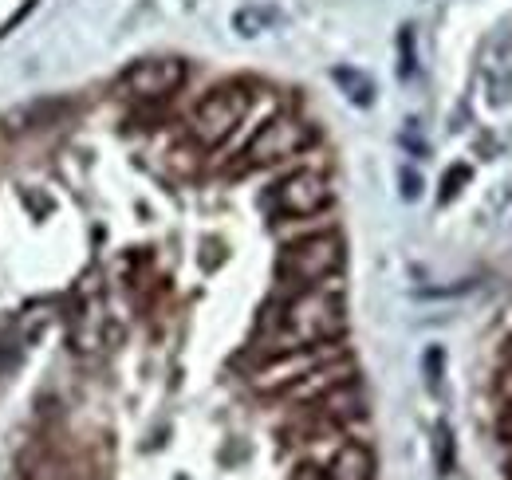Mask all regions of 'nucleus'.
<instances>
[{
	"mask_svg": "<svg viewBox=\"0 0 512 480\" xmlns=\"http://www.w3.org/2000/svg\"><path fill=\"white\" fill-rule=\"evenodd\" d=\"M347 331V307H343V288L339 284H316L292 296H276L260 315V335H256L249 359L264 362L288 351L335 343Z\"/></svg>",
	"mask_w": 512,
	"mask_h": 480,
	"instance_id": "f257e3e1",
	"label": "nucleus"
},
{
	"mask_svg": "<svg viewBox=\"0 0 512 480\" xmlns=\"http://www.w3.org/2000/svg\"><path fill=\"white\" fill-rule=\"evenodd\" d=\"M343 260H347V244L335 229L308 233V237H296L284 244L280 260H276V280L292 296V292L316 288V284H327L331 276H339Z\"/></svg>",
	"mask_w": 512,
	"mask_h": 480,
	"instance_id": "f03ea898",
	"label": "nucleus"
},
{
	"mask_svg": "<svg viewBox=\"0 0 512 480\" xmlns=\"http://www.w3.org/2000/svg\"><path fill=\"white\" fill-rule=\"evenodd\" d=\"M253 111V91L245 83H221L213 87L190 115V138L197 146H221Z\"/></svg>",
	"mask_w": 512,
	"mask_h": 480,
	"instance_id": "7ed1b4c3",
	"label": "nucleus"
},
{
	"mask_svg": "<svg viewBox=\"0 0 512 480\" xmlns=\"http://www.w3.org/2000/svg\"><path fill=\"white\" fill-rule=\"evenodd\" d=\"M316 142V126L304 119H292V115H276L268 119L245 146V170H264V166H276V162H288L296 154H304L308 146Z\"/></svg>",
	"mask_w": 512,
	"mask_h": 480,
	"instance_id": "20e7f679",
	"label": "nucleus"
},
{
	"mask_svg": "<svg viewBox=\"0 0 512 480\" xmlns=\"http://www.w3.org/2000/svg\"><path fill=\"white\" fill-rule=\"evenodd\" d=\"M335 189L327 174L320 170H296L280 181L272 193H268V209L276 217H288V221H304V217H320L323 209L331 205Z\"/></svg>",
	"mask_w": 512,
	"mask_h": 480,
	"instance_id": "39448f33",
	"label": "nucleus"
},
{
	"mask_svg": "<svg viewBox=\"0 0 512 480\" xmlns=\"http://www.w3.org/2000/svg\"><path fill=\"white\" fill-rule=\"evenodd\" d=\"M347 351L335 343H320V347H304V351H288L276 359H264L253 370V386L260 394H284L288 386H296L300 378H308L312 370H320L327 362L343 359Z\"/></svg>",
	"mask_w": 512,
	"mask_h": 480,
	"instance_id": "423d86ee",
	"label": "nucleus"
},
{
	"mask_svg": "<svg viewBox=\"0 0 512 480\" xmlns=\"http://www.w3.org/2000/svg\"><path fill=\"white\" fill-rule=\"evenodd\" d=\"M182 83H186V63L170 60V56L138 60L119 75V91L130 99H142V103H158V99L174 95Z\"/></svg>",
	"mask_w": 512,
	"mask_h": 480,
	"instance_id": "0eeeda50",
	"label": "nucleus"
},
{
	"mask_svg": "<svg viewBox=\"0 0 512 480\" xmlns=\"http://www.w3.org/2000/svg\"><path fill=\"white\" fill-rule=\"evenodd\" d=\"M323 480H375V457L359 441H339L323 465Z\"/></svg>",
	"mask_w": 512,
	"mask_h": 480,
	"instance_id": "6e6552de",
	"label": "nucleus"
},
{
	"mask_svg": "<svg viewBox=\"0 0 512 480\" xmlns=\"http://www.w3.org/2000/svg\"><path fill=\"white\" fill-rule=\"evenodd\" d=\"M331 79L343 87V95H347L355 107H371V103H375V83H371L359 67H335Z\"/></svg>",
	"mask_w": 512,
	"mask_h": 480,
	"instance_id": "1a4fd4ad",
	"label": "nucleus"
},
{
	"mask_svg": "<svg viewBox=\"0 0 512 480\" xmlns=\"http://www.w3.org/2000/svg\"><path fill=\"white\" fill-rule=\"evenodd\" d=\"M272 24H280V12L268 8V4H245V8L233 12V32H241V36H260Z\"/></svg>",
	"mask_w": 512,
	"mask_h": 480,
	"instance_id": "9d476101",
	"label": "nucleus"
},
{
	"mask_svg": "<svg viewBox=\"0 0 512 480\" xmlns=\"http://www.w3.org/2000/svg\"><path fill=\"white\" fill-rule=\"evenodd\" d=\"M20 469H24V480H67L64 465L56 457H48V453H28L20 461Z\"/></svg>",
	"mask_w": 512,
	"mask_h": 480,
	"instance_id": "9b49d317",
	"label": "nucleus"
},
{
	"mask_svg": "<svg viewBox=\"0 0 512 480\" xmlns=\"http://www.w3.org/2000/svg\"><path fill=\"white\" fill-rule=\"evenodd\" d=\"M442 362H446L442 347H430V351H426V378H430L434 390H438V382H442Z\"/></svg>",
	"mask_w": 512,
	"mask_h": 480,
	"instance_id": "f8f14e48",
	"label": "nucleus"
},
{
	"mask_svg": "<svg viewBox=\"0 0 512 480\" xmlns=\"http://www.w3.org/2000/svg\"><path fill=\"white\" fill-rule=\"evenodd\" d=\"M465 181H469V166H453V170L446 174V185H442V201H449Z\"/></svg>",
	"mask_w": 512,
	"mask_h": 480,
	"instance_id": "ddd939ff",
	"label": "nucleus"
},
{
	"mask_svg": "<svg viewBox=\"0 0 512 480\" xmlns=\"http://www.w3.org/2000/svg\"><path fill=\"white\" fill-rule=\"evenodd\" d=\"M398 44H402V75H414V36H410V28H402Z\"/></svg>",
	"mask_w": 512,
	"mask_h": 480,
	"instance_id": "4468645a",
	"label": "nucleus"
},
{
	"mask_svg": "<svg viewBox=\"0 0 512 480\" xmlns=\"http://www.w3.org/2000/svg\"><path fill=\"white\" fill-rule=\"evenodd\" d=\"M438 449H442V469H449V429H438Z\"/></svg>",
	"mask_w": 512,
	"mask_h": 480,
	"instance_id": "2eb2a0df",
	"label": "nucleus"
},
{
	"mask_svg": "<svg viewBox=\"0 0 512 480\" xmlns=\"http://www.w3.org/2000/svg\"><path fill=\"white\" fill-rule=\"evenodd\" d=\"M402 193H406V197H418V174H406V170H402Z\"/></svg>",
	"mask_w": 512,
	"mask_h": 480,
	"instance_id": "dca6fc26",
	"label": "nucleus"
}]
</instances>
